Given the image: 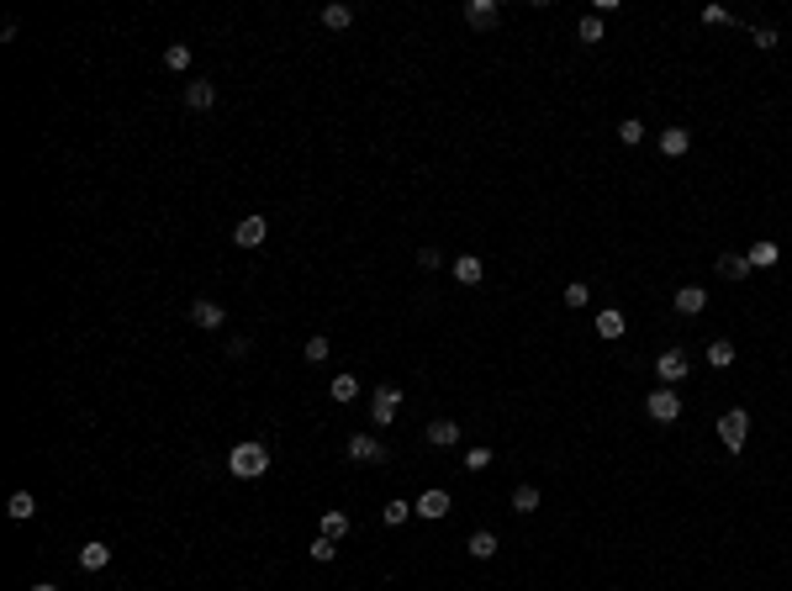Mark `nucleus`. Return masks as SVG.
Wrapping results in <instances>:
<instances>
[{
    "label": "nucleus",
    "mask_w": 792,
    "mask_h": 591,
    "mask_svg": "<svg viewBox=\"0 0 792 591\" xmlns=\"http://www.w3.org/2000/svg\"><path fill=\"white\" fill-rule=\"evenodd\" d=\"M248 354V338H228V359H243Z\"/></svg>",
    "instance_id": "obj_37"
},
{
    "label": "nucleus",
    "mask_w": 792,
    "mask_h": 591,
    "mask_svg": "<svg viewBox=\"0 0 792 591\" xmlns=\"http://www.w3.org/2000/svg\"><path fill=\"white\" fill-rule=\"evenodd\" d=\"M407 517H412V502H407V497H392V502L381 507V523H386V528H401Z\"/></svg>",
    "instance_id": "obj_30"
},
{
    "label": "nucleus",
    "mask_w": 792,
    "mask_h": 591,
    "mask_svg": "<svg viewBox=\"0 0 792 591\" xmlns=\"http://www.w3.org/2000/svg\"><path fill=\"white\" fill-rule=\"evenodd\" d=\"M497 550H502L497 528H475L471 539H465V554H471V560H497Z\"/></svg>",
    "instance_id": "obj_19"
},
{
    "label": "nucleus",
    "mask_w": 792,
    "mask_h": 591,
    "mask_svg": "<svg viewBox=\"0 0 792 591\" xmlns=\"http://www.w3.org/2000/svg\"><path fill=\"white\" fill-rule=\"evenodd\" d=\"M713 428H718V443L729 454H745V443H751V407H724L713 417Z\"/></svg>",
    "instance_id": "obj_1"
},
{
    "label": "nucleus",
    "mask_w": 792,
    "mask_h": 591,
    "mask_svg": "<svg viewBox=\"0 0 792 591\" xmlns=\"http://www.w3.org/2000/svg\"><path fill=\"white\" fill-rule=\"evenodd\" d=\"M344 449H349V460H355V465H386V460H392V454H386V443H381L375 434H349V443H344Z\"/></svg>",
    "instance_id": "obj_6"
},
{
    "label": "nucleus",
    "mask_w": 792,
    "mask_h": 591,
    "mask_svg": "<svg viewBox=\"0 0 792 591\" xmlns=\"http://www.w3.org/2000/svg\"><path fill=\"white\" fill-rule=\"evenodd\" d=\"M317 22H322L328 32H349V27H355V5H344V0H328Z\"/></svg>",
    "instance_id": "obj_20"
},
{
    "label": "nucleus",
    "mask_w": 792,
    "mask_h": 591,
    "mask_svg": "<svg viewBox=\"0 0 792 591\" xmlns=\"http://www.w3.org/2000/svg\"><path fill=\"white\" fill-rule=\"evenodd\" d=\"M454 285L481 291V285H486V259H481V254H454Z\"/></svg>",
    "instance_id": "obj_10"
},
{
    "label": "nucleus",
    "mask_w": 792,
    "mask_h": 591,
    "mask_svg": "<svg viewBox=\"0 0 792 591\" xmlns=\"http://www.w3.org/2000/svg\"><path fill=\"white\" fill-rule=\"evenodd\" d=\"M644 417L650 423H681V396H676V386H655V391L644 396Z\"/></svg>",
    "instance_id": "obj_3"
},
{
    "label": "nucleus",
    "mask_w": 792,
    "mask_h": 591,
    "mask_svg": "<svg viewBox=\"0 0 792 591\" xmlns=\"http://www.w3.org/2000/svg\"><path fill=\"white\" fill-rule=\"evenodd\" d=\"M465 27H471V32H497V27H502V5H497V0H471V5H465Z\"/></svg>",
    "instance_id": "obj_8"
},
{
    "label": "nucleus",
    "mask_w": 792,
    "mask_h": 591,
    "mask_svg": "<svg viewBox=\"0 0 792 591\" xmlns=\"http://www.w3.org/2000/svg\"><path fill=\"white\" fill-rule=\"evenodd\" d=\"M349 528H355V523H349V513H344V507H328V513H322V523H317V533H322V539H333V544H338V539H349Z\"/></svg>",
    "instance_id": "obj_22"
},
{
    "label": "nucleus",
    "mask_w": 792,
    "mask_h": 591,
    "mask_svg": "<svg viewBox=\"0 0 792 591\" xmlns=\"http://www.w3.org/2000/svg\"><path fill=\"white\" fill-rule=\"evenodd\" d=\"M560 307H565V312H587V307H592V285H587V280H565Z\"/></svg>",
    "instance_id": "obj_23"
},
{
    "label": "nucleus",
    "mask_w": 792,
    "mask_h": 591,
    "mask_svg": "<svg viewBox=\"0 0 792 591\" xmlns=\"http://www.w3.org/2000/svg\"><path fill=\"white\" fill-rule=\"evenodd\" d=\"M228 470H233L238 480H259V475L270 470V449L254 443V438H248V443H233V449H228Z\"/></svg>",
    "instance_id": "obj_2"
},
{
    "label": "nucleus",
    "mask_w": 792,
    "mask_h": 591,
    "mask_svg": "<svg viewBox=\"0 0 792 591\" xmlns=\"http://www.w3.org/2000/svg\"><path fill=\"white\" fill-rule=\"evenodd\" d=\"M5 513L16 517V523H27V517L38 513V502H32V491H16V497H11V502H5Z\"/></svg>",
    "instance_id": "obj_33"
},
{
    "label": "nucleus",
    "mask_w": 792,
    "mask_h": 591,
    "mask_svg": "<svg viewBox=\"0 0 792 591\" xmlns=\"http://www.w3.org/2000/svg\"><path fill=\"white\" fill-rule=\"evenodd\" d=\"M713 270H718V280H729V285H745V280L755 275L745 254H718V259H713Z\"/></svg>",
    "instance_id": "obj_14"
},
{
    "label": "nucleus",
    "mask_w": 792,
    "mask_h": 591,
    "mask_svg": "<svg viewBox=\"0 0 792 591\" xmlns=\"http://www.w3.org/2000/svg\"><path fill=\"white\" fill-rule=\"evenodd\" d=\"M671 307L681 317H703V312H708V285H692V280H687V285H676V291H671Z\"/></svg>",
    "instance_id": "obj_9"
},
{
    "label": "nucleus",
    "mask_w": 792,
    "mask_h": 591,
    "mask_svg": "<svg viewBox=\"0 0 792 591\" xmlns=\"http://www.w3.org/2000/svg\"><path fill=\"white\" fill-rule=\"evenodd\" d=\"M613 132H618V143H624V148H639V143H644V121H639V117H624Z\"/></svg>",
    "instance_id": "obj_32"
},
{
    "label": "nucleus",
    "mask_w": 792,
    "mask_h": 591,
    "mask_svg": "<svg viewBox=\"0 0 792 591\" xmlns=\"http://www.w3.org/2000/svg\"><path fill=\"white\" fill-rule=\"evenodd\" d=\"M307 554H312L317 565H333V560H338V544H333V539H322V533H317L312 544H307Z\"/></svg>",
    "instance_id": "obj_35"
},
{
    "label": "nucleus",
    "mask_w": 792,
    "mask_h": 591,
    "mask_svg": "<svg viewBox=\"0 0 792 591\" xmlns=\"http://www.w3.org/2000/svg\"><path fill=\"white\" fill-rule=\"evenodd\" d=\"M32 591H58V587H48V581H42V587H32Z\"/></svg>",
    "instance_id": "obj_38"
},
{
    "label": "nucleus",
    "mask_w": 792,
    "mask_h": 591,
    "mask_svg": "<svg viewBox=\"0 0 792 591\" xmlns=\"http://www.w3.org/2000/svg\"><path fill=\"white\" fill-rule=\"evenodd\" d=\"M597 338H608V344H618L624 333H629V317H624V307H602V312L592 317Z\"/></svg>",
    "instance_id": "obj_12"
},
{
    "label": "nucleus",
    "mask_w": 792,
    "mask_h": 591,
    "mask_svg": "<svg viewBox=\"0 0 792 591\" xmlns=\"http://www.w3.org/2000/svg\"><path fill=\"white\" fill-rule=\"evenodd\" d=\"M328 396H333L338 407H349L359 396V375H333V381H328Z\"/></svg>",
    "instance_id": "obj_28"
},
{
    "label": "nucleus",
    "mask_w": 792,
    "mask_h": 591,
    "mask_svg": "<svg viewBox=\"0 0 792 591\" xmlns=\"http://www.w3.org/2000/svg\"><path fill=\"white\" fill-rule=\"evenodd\" d=\"M302 354H307V364H328V354H333V338H328V333H312V338L302 344Z\"/></svg>",
    "instance_id": "obj_29"
},
{
    "label": "nucleus",
    "mask_w": 792,
    "mask_h": 591,
    "mask_svg": "<svg viewBox=\"0 0 792 591\" xmlns=\"http://www.w3.org/2000/svg\"><path fill=\"white\" fill-rule=\"evenodd\" d=\"M423 438H428L434 449H454V443L465 438V423H454V417H434V423L423 428Z\"/></svg>",
    "instance_id": "obj_13"
},
{
    "label": "nucleus",
    "mask_w": 792,
    "mask_h": 591,
    "mask_svg": "<svg viewBox=\"0 0 792 591\" xmlns=\"http://www.w3.org/2000/svg\"><path fill=\"white\" fill-rule=\"evenodd\" d=\"M608 38V27H602V16H597V11H587V16H581V22H576V42H581V48H597V42Z\"/></svg>",
    "instance_id": "obj_24"
},
{
    "label": "nucleus",
    "mask_w": 792,
    "mask_h": 591,
    "mask_svg": "<svg viewBox=\"0 0 792 591\" xmlns=\"http://www.w3.org/2000/svg\"><path fill=\"white\" fill-rule=\"evenodd\" d=\"M655 154H661V158H687V154H692V132H687V127H661Z\"/></svg>",
    "instance_id": "obj_11"
},
{
    "label": "nucleus",
    "mask_w": 792,
    "mask_h": 591,
    "mask_svg": "<svg viewBox=\"0 0 792 591\" xmlns=\"http://www.w3.org/2000/svg\"><path fill=\"white\" fill-rule=\"evenodd\" d=\"M265 233H270V222H265L259 211H248V217L233 228V243H238V248H259V243H265Z\"/></svg>",
    "instance_id": "obj_15"
},
{
    "label": "nucleus",
    "mask_w": 792,
    "mask_h": 591,
    "mask_svg": "<svg viewBox=\"0 0 792 591\" xmlns=\"http://www.w3.org/2000/svg\"><path fill=\"white\" fill-rule=\"evenodd\" d=\"M508 507H513L518 517H534V513H539V480H518L513 497H508Z\"/></svg>",
    "instance_id": "obj_18"
},
{
    "label": "nucleus",
    "mask_w": 792,
    "mask_h": 591,
    "mask_svg": "<svg viewBox=\"0 0 792 591\" xmlns=\"http://www.w3.org/2000/svg\"><path fill=\"white\" fill-rule=\"evenodd\" d=\"M703 354H708V370H734V359H740V349H734V338H708L703 344Z\"/></svg>",
    "instance_id": "obj_17"
},
{
    "label": "nucleus",
    "mask_w": 792,
    "mask_h": 591,
    "mask_svg": "<svg viewBox=\"0 0 792 591\" xmlns=\"http://www.w3.org/2000/svg\"><path fill=\"white\" fill-rule=\"evenodd\" d=\"M212 101H217V85H212V79L185 85V106H191V112H212Z\"/></svg>",
    "instance_id": "obj_25"
},
{
    "label": "nucleus",
    "mask_w": 792,
    "mask_h": 591,
    "mask_svg": "<svg viewBox=\"0 0 792 591\" xmlns=\"http://www.w3.org/2000/svg\"><path fill=\"white\" fill-rule=\"evenodd\" d=\"M491 460H497V449H491V443H475V449H465V470H471V475L491 470Z\"/></svg>",
    "instance_id": "obj_31"
},
{
    "label": "nucleus",
    "mask_w": 792,
    "mask_h": 591,
    "mask_svg": "<svg viewBox=\"0 0 792 591\" xmlns=\"http://www.w3.org/2000/svg\"><path fill=\"white\" fill-rule=\"evenodd\" d=\"M655 375H661L666 386L687 381V375H692V359H687V349H681V344H676V349H661V354H655Z\"/></svg>",
    "instance_id": "obj_7"
},
{
    "label": "nucleus",
    "mask_w": 792,
    "mask_h": 591,
    "mask_svg": "<svg viewBox=\"0 0 792 591\" xmlns=\"http://www.w3.org/2000/svg\"><path fill=\"white\" fill-rule=\"evenodd\" d=\"M79 565H85V570H106V565H112V544H101V539H90V544L79 550Z\"/></svg>",
    "instance_id": "obj_26"
},
{
    "label": "nucleus",
    "mask_w": 792,
    "mask_h": 591,
    "mask_svg": "<svg viewBox=\"0 0 792 591\" xmlns=\"http://www.w3.org/2000/svg\"><path fill=\"white\" fill-rule=\"evenodd\" d=\"M745 259H751V270H777V264H782V243H777V237H755Z\"/></svg>",
    "instance_id": "obj_16"
},
{
    "label": "nucleus",
    "mask_w": 792,
    "mask_h": 591,
    "mask_svg": "<svg viewBox=\"0 0 792 591\" xmlns=\"http://www.w3.org/2000/svg\"><path fill=\"white\" fill-rule=\"evenodd\" d=\"M745 38H751L755 53H777V48H782V32H777V27H745Z\"/></svg>",
    "instance_id": "obj_27"
},
{
    "label": "nucleus",
    "mask_w": 792,
    "mask_h": 591,
    "mask_svg": "<svg viewBox=\"0 0 792 591\" xmlns=\"http://www.w3.org/2000/svg\"><path fill=\"white\" fill-rule=\"evenodd\" d=\"M164 69H175V75L191 69V48H185V42H169V48H164Z\"/></svg>",
    "instance_id": "obj_34"
},
{
    "label": "nucleus",
    "mask_w": 792,
    "mask_h": 591,
    "mask_svg": "<svg viewBox=\"0 0 792 591\" xmlns=\"http://www.w3.org/2000/svg\"><path fill=\"white\" fill-rule=\"evenodd\" d=\"M412 513L423 517V523H444V517L454 513V497H449L444 486H428V491H423V497L412 502Z\"/></svg>",
    "instance_id": "obj_5"
},
{
    "label": "nucleus",
    "mask_w": 792,
    "mask_h": 591,
    "mask_svg": "<svg viewBox=\"0 0 792 591\" xmlns=\"http://www.w3.org/2000/svg\"><path fill=\"white\" fill-rule=\"evenodd\" d=\"M396 417H401V386H392V381H381V386L370 391V423L392 428Z\"/></svg>",
    "instance_id": "obj_4"
},
{
    "label": "nucleus",
    "mask_w": 792,
    "mask_h": 591,
    "mask_svg": "<svg viewBox=\"0 0 792 591\" xmlns=\"http://www.w3.org/2000/svg\"><path fill=\"white\" fill-rule=\"evenodd\" d=\"M191 322H196V327H206V333H217V327L228 322V312H222L217 301H206V296H196V301H191Z\"/></svg>",
    "instance_id": "obj_21"
},
{
    "label": "nucleus",
    "mask_w": 792,
    "mask_h": 591,
    "mask_svg": "<svg viewBox=\"0 0 792 591\" xmlns=\"http://www.w3.org/2000/svg\"><path fill=\"white\" fill-rule=\"evenodd\" d=\"M418 270H423V275H434V270H444V248H434V243H423V248H418Z\"/></svg>",
    "instance_id": "obj_36"
}]
</instances>
